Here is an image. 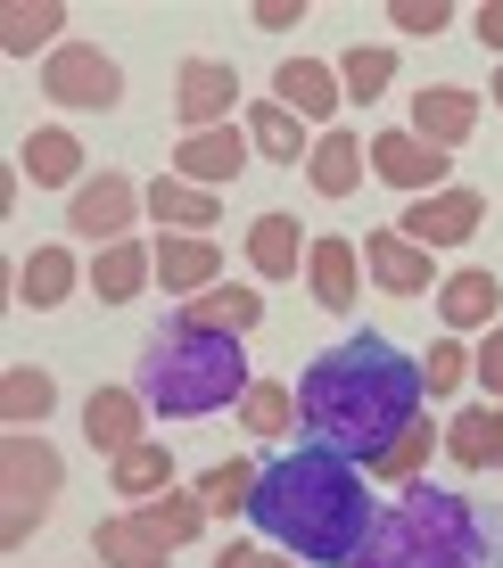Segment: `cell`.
Segmentation results:
<instances>
[{"mask_svg": "<svg viewBox=\"0 0 503 568\" xmlns=\"http://www.w3.org/2000/svg\"><path fill=\"white\" fill-rule=\"evenodd\" d=\"M305 281H314V305L346 313V305H355V240H314V256H305Z\"/></svg>", "mask_w": 503, "mask_h": 568, "instance_id": "obj_29", "label": "cell"}, {"mask_svg": "<svg viewBox=\"0 0 503 568\" xmlns=\"http://www.w3.org/2000/svg\"><path fill=\"white\" fill-rule=\"evenodd\" d=\"M141 199H149V214H158V231H199V240L215 231V214H223V199H215V190H199V182H173V173H165V182H149Z\"/></svg>", "mask_w": 503, "mask_h": 568, "instance_id": "obj_23", "label": "cell"}, {"mask_svg": "<svg viewBox=\"0 0 503 568\" xmlns=\"http://www.w3.org/2000/svg\"><path fill=\"white\" fill-rule=\"evenodd\" d=\"M298 17H305L298 0H264V9H256V26H264V33H289V26H298Z\"/></svg>", "mask_w": 503, "mask_h": 568, "instance_id": "obj_40", "label": "cell"}, {"mask_svg": "<svg viewBox=\"0 0 503 568\" xmlns=\"http://www.w3.org/2000/svg\"><path fill=\"white\" fill-rule=\"evenodd\" d=\"M248 568H298V560H289V552H256V560H248Z\"/></svg>", "mask_w": 503, "mask_h": 568, "instance_id": "obj_43", "label": "cell"}, {"mask_svg": "<svg viewBox=\"0 0 503 568\" xmlns=\"http://www.w3.org/2000/svg\"><path fill=\"white\" fill-rule=\"evenodd\" d=\"M83 437H91V454H124V445H141V396L132 387H91V404H83Z\"/></svg>", "mask_w": 503, "mask_h": 568, "instance_id": "obj_18", "label": "cell"}, {"mask_svg": "<svg viewBox=\"0 0 503 568\" xmlns=\"http://www.w3.org/2000/svg\"><path fill=\"white\" fill-rule=\"evenodd\" d=\"M248 519L305 568H355L363 544H372V527H380L372 495H363V469L346 462L339 445H298V454L264 462Z\"/></svg>", "mask_w": 503, "mask_h": 568, "instance_id": "obj_1", "label": "cell"}, {"mask_svg": "<svg viewBox=\"0 0 503 568\" xmlns=\"http://www.w3.org/2000/svg\"><path fill=\"white\" fill-rule=\"evenodd\" d=\"M363 264H372V281L389 288V297H421V288H430V247H413L404 231H372V240H363Z\"/></svg>", "mask_w": 503, "mask_h": 568, "instance_id": "obj_19", "label": "cell"}, {"mask_svg": "<svg viewBox=\"0 0 503 568\" xmlns=\"http://www.w3.org/2000/svg\"><path fill=\"white\" fill-rule=\"evenodd\" d=\"M446 454L462 469H495L503 462V404H462L446 420Z\"/></svg>", "mask_w": 503, "mask_h": 568, "instance_id": "obj_25", "label": "cell"}, {"mask_svg": "<svg viewBox=\"0 0 503 568\" xmlns=\"http://www.w3.org/2000/svg\"><path fill=\"white\" fill-rule=\"evenodd\" d=\"M91 552H100L108 568H165L173 544H165V536H149V519H141V511H115V519L91 527Z\"/></svg>", "mask_w": 503, "mask_h": 568, "instance_id": "obj_21", "label": "cell"}, {"mask_svg": "<svg viewBox=\"0 0 503 568\" xmlns=\"http://www.w3.org/2000/svg\"><path fill=\"white\" fill-rule=\"evenodd\" d=\"M389 74H396V50L389 42H355L339 58V91H346V108H372L380 91H389Z\"/></svg>", "mask_w": 503, "mask_h": 568, "instance_id": "obj_33", "label": "cell"}, {"mask_svg": "<svg viewBox=\"0 0 503 568\" xmlns=\"http://www.w3.org/2000/svg\"><path fill=\"white\" fill-rule=\"evenodd\" d=\"M58 26H67V9H58V0H9V9H0V50H9V58H33L42 42H58Z\"/></svg>", "mask_w": 503, "mask_h": 568, "instance_id": "obj_30", "label": "cell"}, {"mask_svg": "<svg viewBox=\"0 0 503 568\" xmlns=\"http://www.w3.org/2000/svg\"><path fill=\"white\" fill-rule=\"evenodd\" d=\"M355 568H503V511L437 486H404L363 544Z\"/></svg>", "mask_w": 503, "mask_h": 568, "instance_id": "obj_3", "label": "cell"}, {"mask_svg": "<svg viewBox=\"0 0 503 568\" xmlns=\"http://www.w3.org/2000/svg\"><path fill=\"white\" fill-rule=\"evenodd\" d=\"M141 206H149V199L124 182V173H91V182L67 199V231H74V240H108V247H115Z\"/></svg>", "mask_w": 503, "mask_h": 568, "instance_id": "obj_7", "label": "cell"}, {"mask_svg": "<svg viewBox=\"0 0 503 568\" xmlns=\"http://www.w3.org/2000/svg\"><path fill=\"white\" fill-rule=\"evenodd\" d=\"M231 108H240V74H231L223 58H190L182 83H173V115H182V132H223Z\"/></svg>", "mask_w": 503, "mask_h": 568, "instance_id": "obj_9", "label": "cell"}, {"mask_svg": "<svg viewBox=\"0 0 503 568\" xmlns=\"http://www.w3.org/2000/svg\"><path fill=\"white\" fill-rule=\"evenodd\" d=\"M173 322H190V329H215V338H248V329L264 322V297L256 288H240V281H215L207 297H190Z\"/></svg>", "mask_w": 503, "mask_h": 568, "instance_id": "obj_17", "label": "cell"}, {"mask_svg": "<svg viewBox=\"0 0 503 568\" xmlns=\"http://www.w3.org/2000/svg\"><path fill=\"white\" fill-rule=\"evenodd\" d=\"M58 478H67V462H58L50 445L33 437V428H9V437H0V503H9V519H0V544H9V552L50 519Z\"/></svg>", "mask_w": 503, "mask_h": 568, "instance_id": "obj_5", "label": "cell"}, {"mask_svg": "<svg viewBox=\"0 0 503 568\" xmlns=\"http://www.w3.org/2000/svg\"><path fill=\"white\" fill-rule=\"evenodd\" d=\"M298 256H314V240H305L289 214H256V223H248V264H256L264 281H298Z\"/></svg>", "mask_w": 503, "mask_h": 568, "instance_id": "obj_24", "label": "cell"}, {"mask_svg": "<svg viewBox=\"0 0 503 568\" xmlns=\"http://www.w3.org/2000/svg\"><path fill=\"white\" fill-rule=\"evenodd\" d=\"M256 478H264L256 462H215V469L199 478V503H207V519H240L248 503H256Z\"/></svg>", "mask_w": 503, "mask_h": 568, "instance_id": "obj_35", "label": "cell"}, {"mask_svg": "<svg viewBox=\"0 0 503 568\" xmlns=\"http://www.w3.org/2000/svg\"><path fill=\"white\" fill-rule=\"evenodd\" d=\"M17 165L33 173V190H83V141H74L67 124H42V132H26Z\"/></svg>", "mask_w": 503, "mask_h": 568, "instance_id": "obj_15", "label": "cell"}, {"mask_svg": "<svg viewBox=\"0 0 503 568\" xmlns=\"http://www.w3.org/2000/svg\"><path fill=\"white\" fill-rule=\"evenodd\" d=\"M404 132H421L430 149H446V156H454V149L479 132V100H471L462 83H430V91L413 100V124H404Z\"/></svg>", "mask_w": 503, "mask_h": 568, "instance_id": "obj_12", "label": "cell"}, {"mask_svg": "<svg viewBox=\"0 0 503 568\" xmlns=\"http://www.w3.org/2000/svg\"><path fill=\"white\" fill-rule=\"evenodd\" d=\"M495 108H503V74H495Z\"/></svg>", "mask_w": 503, "mask_h": 568, "instance_id": "obj_44", "label": "cell"}, {"mask_svg": "<svg viewBox=\"0 0 503 568\" xmlns=\"http://www.w3.org/2000/svg\"><path fill=\"white\" fill-rule=\"evenodd\" d=\"M248 141H256V156H273V165H298V156H314V141H305V115H289L281 100L248 108Z\"/></svg>", "mask_w": 503, "mask_h": 568, "instance_id": "obj_28", "label": "cell"}, {"mask_svg": "<svg viewBox=\"0 0 503 568\" xmlns=\"http://www.w3.org/2000/svg\"><path fill=\"white\" fill-rule=\"evenodd\" d=\"M479 223H487V199H479V190H437V199H413V206H404V240H413V247H430V256H437V247H462V240H471V231Z\"/></svg>", "mask_w": 503, "mask_h": 568, "instance_id": "obj_8", "label": "cell"}, {"mask_svg": "<svg viewBox=\"0 0 503 568\" xmlns=\"http://www.w3.org/2000/svg\"><path fill=\"white\" fill-rule=\"evenodd\" d=\"M430 445H446V428L413 420V428H404V437H396L380 462H363V478H380V486H413V478H421V462H430Z\"/></svg>", "mask_w": 503, "mask_h": 568, "instance_id": "obj_34", "label": "cell"}, {"mask_svg": "<svg viewBox=\"0 0 503 568\" xmlns=\"http://www.w3.org/2000/svg\"><path fill=\"white\" fill-rule=\"evenodd\" d=\"M248 149H256V141H248V132H182V149H173V173H182V182H199V190H223L231 182V173H240L248 165Z\"/></svg>", "mask_w": 503, "mask_h": 568, "instance_id": "obj_13", "label": "cell"}, {"mask_svg": "<svg viewBox=\"0 0 503 568\" xmlns=\"http://www.w3.org/2000/svg\"><path fill=\"white\" fill-rule=\"evenodd\" d=\"M437 313H446V329H495V313H503V281L487 264H462L437 281Z\"/></svg>", "mask_w": 503, "mask_h": 568, "instance_id": "obj_14", "label": "cell"}, {"mask_svg": "<svg viewBox=\"0 0 503 568\" xmlns=\"http://www.w3.org/2000/svg\"><path fill=\"white\" fill-rule=\"evenodd\" d=\"M471 379H479V387H487V404L503 396V322L487 329V346H479V355H471Z\"/></svg>", "mask_w": 503, "mask_h": 568, "instance_id": "obj_39", "label": "cell"}, {"mask_svg": "<svg viewBox=\"0 0 503 568\" xmlns=\"http://www.w3.org/2000/svg\"><path fill=\"white\" fill-rule=\"evenodd\" d=\"M248 560H256L248 544H223V552H215V568H248Z\"/></svg>", "mask_w": 503, "mask_h": 568, "instance_id": "obj_42", "label": "cell"}, {"mask_svg": "<svg viewBox=\"0 0 503 568\" xmlns=\"http://www.w3.org/2000/svg\"><path fill=\"white\" fill-rule=\"evenodd\" d=\"M141 519H149V536H165L173 552H182V544L207 527V503H199V486H165V495L141 503Z\"/></svg>", "mask_w": 503, "mask_h": 568, "instance_id": "obj_32", "label": "cell"}, {"mask_svg": "<svg viewBox=\"0 0 503 568\" xmlns=\"http://www.w3.org/2000/svg\"><path fill=\"white\" fill-rule=\"evenodd\" d=\"M67 297H74V256H67V247H33V264L17 272V305L50 313V305H67Z\"/></svg>", "mask_w": 503, "mask_h": 568, "instance_id": "obj_31", "label": "cell"}, {"mask_svg": "<svg viewBox=\"0 0 503 568\" xmlns=\"http://www.w3.org/2000/svg\"><path fill=\"white\" fill-rule=\"evenodd\" d=\"M42 91H50V108H115L124 100V74H115V58L108 50H91V42H58L42 58Z\"/></svg>", "mask_w": 503, "mask_h": 568, "instance_id": "obj_6", "label": "cell"}, {"mask_svg": "<svg viewBox=\"0 0 503 568\" xmlns=\"http://www.w3.org/2000/svg\"><path fill=\"white\" fill-rule=\"evenodd\" d=\"M108 478H115V495H124L132 511H141L149 495H165V486H173V454H165V437H141V445H124Z\"/></svg>", "mask_w": 503, "mask_h": 568, "instance_id": "obj_26", "label": "cell"}, {"mask_svg": "<svg viewBox=\"0 0 503 568\" xmlns=\"http://www.w3.org/2000/svg\"><path fill=\"white\" fill-rule=\"evenodd\" d=\"M289 420H305V413H298V387L256 379V387L240 396V428H248V437H289Z\"/></svg>", "mask_w": 503, "mask_h": 568, "instance_id": "obj_36", "label": "cell"}, {"mask_svg": "<svg viewBox=\"0 0 503 568\" xmlns=\"http://www.w3.org/2000/svg\"><path fill=\"white\" fill-rule=\"evenodd\" d=\"M372 173H380V182H389V190H413V199H437V190H454L446 182V149H430V141H421V132H380V141H372Z\"/></svg>", "mask_w": 503, "mask_h": 568, "instance_id": "obj_10", "label": "cell"}, {"mask_svg": "<svg viewBox=\"0 0 503 568\" xmlns=\"http://www.w3.org/2000/svg\"><path fill=\"white\" fill-rule=\"evenodd\" d=\"M50 404H58V379H50V371H33V363H9V371H0V420H9V428H42Z\"/></svg>", "mask_w": 503, "mask_h": 568, "instance_id": "obj_27", "label": "cell"}, {"mask_svg": "<svg viewBox=\"0 0 503 568\" xmlns=\"http://www.w3.org/2000/svg\"><path fill=\"white\" fill-rule=\"evenodd\" d=\"M273 100L289 115H305V124H322V115L346 108V91H339V67H322V58H281L273 67Z\"/></svg>", "mask_w": 503, "mask_h": 568, "instance_id": "obj_11", "label": "cell"}, {"mask_svg": "<svg viewBox=\"0 0 503 568\" xmlns=\"http://www.w3.org/2000/svg\"><path fill=\"white\" fill-rule=\"evenodd\" d=\"M248 355L240 338H215V329H190V322H165L158 338L141 346V404L165 420H199V413H223L231 396H248Z\"/></svg>", "mask_w": 503, "mask_h": 568, "instance_id": "obj_4", "label": "cell"}, {"mask_svg": "<svg viewBox=\"0 0 503 568\" xmlns=\"http://www.w3.org/2000/svg\"><path fill=\"white\" fill-rule=\"evenodd\" d=\"M462 379H471V346H462V338H437L430 363H421V387H430V396H454Z\"/></svg>", "mask_w": 503, "mask_h": 568, "instance_id": "obj_37", "label": "cell"}, {"mask_svg": "<svg viewBox=\"0 0 503 568\" xmlns=\"http://www.w3.org/2000/svg\"><path fill=\"white\" fill-rule=\"evenodd\" d=\"M389 26L396 33H446L454 9H446V0H389Z\"/></svg>", "mask_w": 503, "mask_h": 568, "instance_id": "obj_38", "label": "cell"}, {"mask_svg": "<svg viewBox=\"0 0 503 568\" xmlns=\"http://www.w3.org/2000/svg\"><path fill=\"white\" fill-rule=\"evenodd\" d=\"M363 156H372V149H363L346 124H331V132L314 141V156H305V173H314L322 199H355V190H363Z\"/></svg>", "mask_w": 503, "mask_h": 568, "instance_id": "obj_22", "label": "cell"}, {"mask_svg": "<svg viewBox=\"0 0 503 568\" xmlns=\"http://www.w3.org/2000/svg\"><path fill=\"white\" fill-rule=\"evenodd\" d=\"M149 281H158V247H149V240H115V247H100V264H91L100 305H132Z\"/></svg>", "mask_w": 503, "mask_h": 568, "instance_id": "obj_20", "label": "cell"}, {"mask_svg": "<svg viewBox=\"0 0 503 568\" xmlns=\"http://www.w3.org/2000/svg\"><path fill=\"white\" fill-rule=\"evenodd\" d=\"M421 363L413 355H396L389 338H346L331 346V355H314L305 363V379H298V413L305 428H314L322 445H339L346 462H380L389 445L404 437V428L421 420Z\"/></svg>", "mask_w": 503, "mask_h": 568, "instance_id": "obj_2", "label": "cell"}, {"mask_svg": "<svg viewBox=\"0 0 503 568\" xmlns=\"http://www.w3.org/2000/svg\"><path fill=\"white\" fill-rule=\"evenodd\" d=\"M158 281L182 288V297H207L223 281V247L199 240V231H173V240H158Z\"/></svg>", "mask_w": 503, "mask_h": 568, "instance_id": "obj_16", "label": "cell"}, {"mask_svg": "<svg viewBox=\"0 0 503 568\" xmlns=\"http://www.w3.org/2000/svg\"><path fill=\"white\" fill-rule=\"evenodd\" d=\"M471 26H479V42H487V50H503V0H487V9H479Z\"/></svg>", "mask_w": 503, "mask_h": 568, "instance_id": "obj_41", "label": "cell"}]
</instances>
